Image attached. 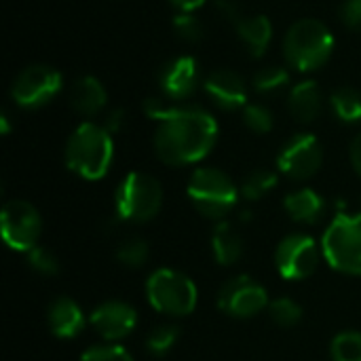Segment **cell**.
<instances>
[{"label":"cell","mask_w":361,"mask_h":361,"mask_svg":"<svg viewBox=\"0 0 361 361\" xmlns=\"http://www.w3.org/2000/svg\"><path fill=\"white\" fill-rule=\"evenodd\" d=\"M243 123L250 131L264 135L273 129V112L262 104H247L243 108Z\"/></svg>","instance_id":"cell-29"},{"label":"cell","mask_w":361,"mask_h":361,"mask_svg":"<svg viewBox=\"0 0 361 361\" xmlns=\"http://www.w3.org/2000/svg\"><path fill=\"white\" fill-rule=\"evenodd\" d=\"M0 131H2V135H8L11 133V123H8V116L6 114L0 116Z\"/></svg>","instance_id":"cell-39"},{"label":"cell","mask_w":361,"mask_h":361,"mask_svg":"<svg viewBox=\"0 0 361 361\" xmlns=\"http://www.w3.org/2000/svg\"><path fill=\"white\" fill-rule=\"evenodd\" d=\"M163 205V188L157 178L142 173V171H131L127 173L114 197V207L116 216L125 222L142 224L152 220Z\"/></svg>","instance_id":"cell-6"},{"label":"cell","mask_w":361,"mask_h":361,"mask_svg":"<svg viewBox=\"0 0 361 361\" xmlns=\"http://www.w3.org/2000/svg\"><path fill=\"white\" fill-rule=\"evenodd\" d=\"M277 173L269 171V169H256L252 171L243 184H241V195L247 201H260L262 197H267L275 186H277Z\"/></svg>","instance_id":"cell-23"},{"label":"cell","mask_w":361,"mask_h":361,"mask_svg":"<svg viewBox=\"0 0 361 361\" xmlns=\"http://www.w3.org/2000/svg\"><path fill=\"white\" fill-rule=\"evenodd\" d=\"M319 264V245L311 235L292 233L283 237L275 250V267L288 281L311 277Z\"/></svg>","instance_id":"cell-9"},{"label":"cell","mask_w":361,"mask_h":361,"mask_svg":"<svg viewBox=\"0 0 361 361\" xmlns=\"http://www.w3.org/2000/svg\"><path fill=\"white\" fill-rule=\"evenodd\" d=\"M173 30L184 42H201L205 38V25L192 13H178L173 19Z\"/></svg>","instance_id":"cell-30"},{"label":"cell","mask_w":361,"mask_h":361,"mask_svg":"<svg viewBox=\"0 0 361 361\" xmlns=\"http://www.w3.org/2000/svg\"><path fill=\"white\" fill-rule=\"evenodd\" d=\"M341 21L351 27L360 30L361 27V0H345L341 6Z\"/></svg>","instance_id":"cell-33"},{"label":"cell","mask_w":361,"mask_h":361,"mask_svg":"<svg viewBox=\"0 0 361 361\" xmlns=\"http://www.w3.org/2000/svg\"><path fill=\"white\" fill-rule=\"evenodd\" d=\"M332 361H361V332H341L330 345Z\"/></svg>","instance_id":"cell-28"},{"label":"cell","mask_w":361,"mask_h":361,"mask_svg":"<svg viewBox=\"0 0 361 361\" xmlns=\"http://www.w3.org/2000/svg\"><path fill=\"white\" fill-rule=\"evenodd\" d=\"M290 82V72L283 66H264L254 74V89L258 93H275Z\"/></svg>","instance_id":"cell-24"},{"label":"cell","mask_w":361,"mask_h":361,"mask_svg":"<svg viewBox=\"0 0 361 361\" xmlns=\"http://www.w3.org/2000/svg\"><path fill=\"white\" fill-rule=\"evenodd\" d=\"M332 112L343 123H360L361 121V93L353 87H341L330 97Z\"/></svg>","instance_id":"cell-22"},{"label":"cell","mask_w":361,"mask_h":361,"mask_svg":"<svg viewBox=\"0 0 361 361\" xmlns=\"http://www.w3.org/2000/svg\"><path fill=\"white\" fill-rule=\"evenodd\" d=\"M63 87L61 74L44 63L27 66L11 85V97L21 108H40L53 102Z\"/></svg>","instance_id":"cell-8"},{"label":"cell","mask_w":361,"mask_h":361,"mask_svg":"<svg viewBox=\"0 0 361 361\" xmlns=\"http://www.w3.org/2000/svg\"><path fill=\"white\" fill-rule=\"evenodd\" d=\"M80 361H133L127 349L118 345H99L91 347L82 353Z\"/></svg>","instance_id":"cell-32"},{"label":"cell","mask_w":361,"mask_h":361,"mask_svg":"<svg viewBox=\"0 0 361 361\" xmlns=\"http://www.w3.org/2000/svg\"><path fill=\"white\" fill-rule=\"evenodd\" d=\"M123 125H125V110H114V112L108 114L104 127H106L110 133H118V131L123 129Z\"/></svg>","instance_id":"cell-36"},{"label":"cell","mask_w":361,"mask_h":361,"mask_svg":"<svg viewBox=\"0 0 361 361\" xmlns=\"http://www.w3.org/2000/svg\"><path fill=\"white\" fill-rule=\"evenodd\" d=\"M288 108H290V114L298 123H305V125L313 123L324 110V93L319 85L315 80H305L292 87L290 97H288Z\"/></svg>","instance_id":"cell-17"},{"label":"cell","mask_w":361,"mask_h":361,"mask_svg":"<svg viewBox=\"0 0 361 361\" xmlns=\"http://www.w3.org/2000/svg\"><path fill=\"white\" fill-rule=\"evenodd\" d=\"M288 216L298 224H317L326 214V201L313 188H298L283 199Z\"/></svg>","instance_id":"cell-19"},{"label":"cell","mask_w":361,"mask_h":361,"mask_svg":"<svg viewBox=\"0 0 361 361\" xmlns=\"http://www.w3.org/2000/svg\"><path fill=\"white\" fill-rule=\"evenodd\" d=\"M25 260H27V267L32 271H36L38 275H44V277H53L59 273V260L53 252H49L47 247H32L27 254H25Z\"/></svg>","instance_id":"cell-31"},{"label":"cell","mask_w":361,"mask_h":361,"mask_svg":"<svg viewBox=\"0 0 361 361\" xmlns=\"http://www.w3.org/2000/svg\"><path fill=\"white\" fill-rule=\"evenodd\" d=\"M322 252L334 271L361 275V214L341 212L324 233Z\"/></svg>","instance_id":"cell-5"},{"label":"cell","mask_w":361,"mask_h":361,"mask_svg":"<svg viewBox=\"0 0 361 361\" xmlns=\"http://www.w3.org/2000/svg\"><path fill=\"white\" fill-rule=\"evenodd\" d=\"M114 159L112 133L97 123H82L66 144V165L82 180H102Z\"/></svg>","instance_id":"cell-2"},{"label":"cell","mask_w":361,"mask_h":361,"mask_svg":"<svg viewBox=\"0 0 361 361\" xmlns=\"http://www.w3.org/2000/svg\"><path fill=\"white\" fill-rule=\"evenodd\" d=\"M171 108H173V106L167 104V99H161V97H148V99L144 102V112H146V116L152 118V121H161L163 116H167V112H169Z\"/></svg>","instance_id":"cell-34"},{"label":"cell","mask_w":361,"mask_h":361,"mask_svg":"<svg viewBox=\"0 0 361 361\" xmlns=\"http://www.w3.org/2000/svg\"><path fill=\"white\" fill-rule=\"evenodd\" d=\"M146 298L159 313L184 317L195 311L199 294L188 275L173 269H157L146 281Z\"/></svg>","instance_id":"cell-7"},{"label":"cell","mask_w":361,"mask_h":361,"mask_svg":"<svg viewBox=\"0 0 361 361\" xmlns=\"http://www.w3.org/2000/svg\"><path fill=\"white\" fill-rule=\"evenodd\" d=\"M267 311L269 317L281 328H294L302 319V307L292 298H275Z\"/></svg>","instance_id":"cell-27"},{"label":"cell","mask_w":361,"mask_h":361,"mask_svg":"<svg viewBox=\"0 0 361 361\" xmlns=\"http://www.w3.org/2000/svg\"><path fill=\"white\" fill-rule=\"evenodd\" d=\"M349 157H351V165L353 169L361 176V133L351 142V150H349Z\"/></svg>","instance_id":"cell-37"},{"label":"cell","mask_w":361,"mask_h":361,"mask_svg":"<svg viewBox=\"0 0 361 361\" xmlns=\"http://www.w3.org/2000/svg\"><path fill=\"white\" fill-rule=\"evenodd\" d=\"M235 27L252 57H262L267 53L273 38V23L269 21V17L264 15L241 17Z\"/></svg>","instance_id":"cell-20"},{"label":"cell","mask_w":361,"mask_h":361,"mask_svg":"<svg viewBox=\"0 0 361 361\" xmlns=\"http://www.w3.org/2000/svg\"><path fill=\"white\" fill-rule=\"evenodd\" d=\"M334 51V36L319 19H298L286 34L283 55L298 72H315Z\"/></svg>","instance_id":"cell-3"},{"label":"cell","mask_w":361,"mask_h":361,"mask_svg":"<svg viewBox=\"0 0 361 361\" xmlns=\"http://www.w3.org/2000/svg\"><path fill=\"white\" fill-rule=\"evenodd\" d=\"M324 163V148L313 133L290 137L277 154V169L292 180L313 178Z\"/></svg>","instance_id":"cell-11"},{"label":"cell","mask_w":361,"mask_h":361,"mask_svg":"<svg viewBox=\"0 0 361 361\" xmlns=\"http://www.w3.org/2000/svg\"><path fill=\"white\" fill-rule=\"evenodd\" d=\"M148 256H150V247L144 239L140 237H131V239H125L118 250H116V260L127 267V269H140L148 262Z\"/></svg>","instance_id":"cell-25"},{"label":"cell","mask_w":361,"mask_h":361,"mask_svg":"<svg viewBox=\"0 0 361 361\" xmlns=\"http://www.w3.org/2000/svg\"><path fill=\"white\" fill-rule=\"evenodd\" d=\"M178 341H180V328L173 324H165L150 332V336L146 341V349L150 355L163 357L178 345Z\"/></svg>","instance_id":"cell-26"},{"label":"cell","mask_w":361,"mask_h":361,"mask_svg":"<svg viewBox=\"0 0 361 361\" xmlns=\"http://www.w3.org/2000/svg\"><path fill=\"white\" fill-rule=\"evenodd\" d=\"M212 252L218 264L222 267H233L241 260L243 256V241L241 235L233 228L231 222L220 220L214 226L212 233Z\"/></svg>","instance_id":"cell-21"},{"label":"cell","mask_w":361,"mask_h":361,"mask_svg":"<svg viewBox=\"0 0 361 361\" xmlns=\"http://www.w3.org/2000/svg\"><path fill=\"white\" fill-rule=\"evenodd\" d=\"M267 290L247 275H239L228 279L218 292V307L231 317L250 319L264 309H269Z\"/></svg>","instance_id":"cell-12"},{"label":"cell","mask_w":361,"mask_h":361,"mask_svg":"<svg viewBox=\"0 0 361 361\" xmlns=\"http://www.w3.org/2000/svg\"><path fill=\"white\" fill-rule=\"evenodd\" d=\"M49 328L57 338H76L85 328L82 309L72 298H57L49 307Z\"/></svg>","instance_id":"cell-16"},{"label":"cell","mask_w":361,"mask_h":361,"mask_svg":"<svg viewBox=\"0 0 361 361\" xmlns=\"http://www.w3.org/2000/svg\"><path fill=\"white\" fill-rule=\"evenodd\" d=\"M2 239L15 252H30L38 245L42 218L27 201H8L2 207Z\"/></svg>","instance_id":"cell-10"},{"label":"cell","mask_w":361,"mask_h":361,"mask_svg":"<svg viewBox=\"0 0 361 361\" xmlns=\"http://www.w3.org/2000/svg\"><path fill=\"white\" fill-rule=\"evenodd\" d=\"M188 199L195 209L209 220H224L239 201L235 182L216 167H199L188 182Z\"/></svg>","instance_id":"cell-4"},{"label":"cell","mask_w":361,"mask_h":361,"mask_svg":"<svg viewBox=\"0 0 361 361\" xmlns=\"http://www.w3.org/2000/svg\"><path fill=\"white\" fill-rule=\"evenodd\" d=\"M180 13H192V11H197L199 6H203L205 4V0H169Z\"/></svg>","instance_id":"cell-38"},{"label":"cell","mask_w":361,"mask_h":361,"mask_svg":"<svg viewBox=\"0 0 361 361\" xmlns=\"http://www.w3.org/2000/svg\"><path fill=\"white\" fill-rule=\"evenodd\" d=\"M93 330L108 343H118L127 338L137 326V313L131 305L123 300H108L95 307L91 313Z\"/></svg>","instance_id":"cell-13"},{"label":"cell","mask_w":361,"mask_h":361,"mask_svg":"<svg viewBox=\"0 0 361 361\" xmlns=\"http://www.w3.org/2000/svg\"><path fill=\"white\" fill-rule=\"evenodd\" d=\"M216 8L220 11V15H222L224 19L233 21L235 25H237V21L243 17L241 6H239L237 0H216Z\"/></svg>","instance_id":"cell-35"},{"label":"cell","mask_w":361,"mask_h":361,"mask_svg":"<svg viewBox=\"0 0 361 361\" xmlns=\"http://www.w3.org/2000/svg\"><path fill=\"white\" fill-rule=\"evenodd\" d=\"M108 93L95 76H82L70 87V104L82 116H95L104 110Z\"/></svg>","instance_id":"cell-18"},{"label":"cell","mask_w":361,"mask_h":361,"mask_svg":"<svg viewBox=\"0 0 361 361\" xmlns=\"http://www.w3.org/2000/svg\"><path fill=\"white\" fill-rule=\"evenodd\" d=\"M218 140L216 118L195 106H173L167 116L159 121L154 131V152L171 167H184L205 159Z\"/></svg>","instance_id":"cell-1"},{"label":"cell","mask_w":361,"mask_h":361,"mask_svg":"<svg viewBox=\"0 0 361 361\" xmlns=\"http://www.w3.org/2000/svg\"><path fill=\"white\" fill-rule=\"evenodd\" d=\"M205 93L212 97V102L222 110H239L247 106V85L245 80L226 68L214 70L205 82Z\"/></svg>","instance_id":"cell-15"},{"label":"cell","mask_w":361,"mask_h":361,"mask_svg":"<svg viewBox=\"0 0 361 361\" xmlns=\"http://www.w3.org/2000/svg\"><path fill=\"white\" fill-rule=\"evenodd\" d=\"M161 91L167 99L182 102L190 97L199 85V63L190 55H180L161 70Z\"/></svg>","instance_id":"cell-14"}]
</instances>
